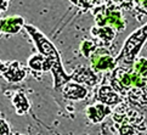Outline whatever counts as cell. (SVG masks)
<instances>
[{"mask_svg": "<svg viewBox=\"0 0 147 135\" xmlns=\"http://www.w3.org/2000/svg\"><path fill=\"white\" fill-rule=\"evenodd\" d=\"M146 40H147V23L134 30L128 37V39L125 40L123 45V49L120 50V53L118 54L117 59H115L117 63H123L128 66L133 65L141 49H142L144 44L146 43Z\"/></svg>", "mask_w": 147, "mask_h": 135, "instance_id": "6da1fadb", "label": "cell"}, {"mask_svg": "<svg viewBox=\"0 0 147 135\" xmlns=\"http://www.w3.org/2000/svg\"><path fill=\"white\" fill-rule=\"evenodd\" d=\"M91 11L94 17H95L94 18L95 23L98 27L108 26V27L113 28L115 32H122V30L125 29L127 23H125V20L123 18L122 10L115 6L113 3H111L109 5H106L103 3L98 5V6L94 7Z\"/></svg>", "mask_w": 147, "mask_h": 135, "instance_id": "7a4b0ae2", "label": "cell"}, {"mask_svg": "<svg viewBox=\"0 0 147 135\" xmlns=\"http://www.w3.org/2000/svg\"><path fill=\"white\" fill-rule=\"evenodd\" d=\"M91 68L95 72H102L117 68V60L109 55L106 48H98L90 57Z\"/></svg>", "mask_w": 147, "mask_h": 135, "instance_id": "3957f363", "label": "cell"}, {"mask_svg": "<svg viewBox=\"0 0 147 135\" xmlns=\"http://www.w3.org/2000/svg\"><path fill=\"white\" fill-rule=\"evenodd\" d=\"M72 80L79 84H85L88 86H95L98 80L96 72L91 67L79 65L71 74Z\"/></svg>", "mask_w": 147, "mask_h": 135, "instance_id": "277c9868", "label": "cell"}, {"mask_svg": "<svg viewBox=\"0 0 147 135\" xmlns=\"http://www.w3.org/2000/svg\"><path fill=\"white\" fill-rule=\"evenodd\" d=\"M96 97L101 103H105L107 106H115L124 101L123 96H120L109 84H102L101 86H98Z\"/></svg>", "mask_w": 147, "mask_h": 135, "instance_id": "5b68a950", "label": "cell"}, {"mask_svg": "<svg viewBox=\"0 0 147 135\" xmlns=\"http://www.w3.org/2000/svg\"><path fill=\"white\" fill-rule=\"evenodd\" d=\"M61 92L63 95L65 99L72 101H80L84 100L88 95V89L84 85L79 84L76 82H68L63 85V88L61 89Z\"/></svg>", "mask_w": 147, "mask_h": 135, "instance_id": "8992f818", "label": "cell"}, {"mask_svg": "<svg viewBox=\"0 0 147 135\" xmlns=\"http://www.w3.org/2000/svg\"><path fill=\"white\" fill-rule=\"evenodd\" d=\"M90 34L94 39H97L100 41V45H102V48H107L115 39L117 32H115L113 28L108 27V26H105V27L94 26L90 29Z\"/></svg>", "mask_w": 147, "mask_h": 135, "instance_id": "52a82bcc", "label": "cell"}, {"mask_svg": "<svg viewBox=\"0 0 147 135\" xmlns=\"http://www.w3.org/2000/svg\"><path fill=\"white\" fill-rule=\"evenodd\" d=\"M24 26V20L21 16H9L0 18V32L9 35L20 33Z\"/></svg>", "mask_w": 147, "mask_h": 135, "instance_id": "ba28073f", "label": "cell"}, {"mask_svg": "<svg viewBox=\"0 0 147 135\" xmlns=\"http://www.w3.org/2000/svg\"><path fill=\"white\" fill-rule=\"evenodd\" d=\"M26 77H27V70L23 68L17 61H12L7 63V68L3 73V78L11 84L22 82Z\"/></svg>", "mask_w": 147, "mask_h": 135, "instance_id": "9c48e42d", "label": "cell"}, {"mask_svg": "<svg viewBox=\"0 0 147 135\" xmlns=\"http://www.w3.org/2000/svg\"><path fill=\"white\" fill-rule=\"evenodd\" d=\"M85 112H86V117L89 121L94 124H96V123H101L112 112V110L109 106L100 102V103H95V105L89 106Z\"/></svg>", "mask_w": 147, "mask_h": 135, "instance_id": "30bf717a", "label": "cell"}, {"mask_svg": "<svg viewBox=\"0 0 147 135\" xmlns=\"http://www.w3.org/2000/svg\"><path fill=\"white\" fill-rule=\"evenodd\" d=\"M128 100L133 106L146 108L147 107V85L142 88H133L128 91Z\"/></svg>", "mask_w": 147, "mask_h": 135, "instance_id": "8fae6325", "label": "cell"}, {"mask_svg": "<svg viewBox=\"0 0 147 135\" xmlns=\"http://www.w3.org/2000/svg\"><path fill=\"white\" fill-rule=\"evenodd\" d=\"M12 102L15 105V108H16L17 115H24V113H27L29 108V102H28V99L22 92H17L15 95V97L12 99Z\"/></svg>", "mask_w": 147, "mask_h": 135, "instance_id": "7c38bea8", "label": "cell"}, {"mask_svg": "<svg viewBox=\"0 0 147 135\" xmlns=\"http://www.w3.org/2000/svg\"><path fill=\"white\" fill-rule=\"evenodd\" d=\"M97 49H98V45H97V43H95V40L86 39V40L82 41V44H80V51H82L83 56H85V57L89 60H90L91 56L95 54V51Z\"/></svg>", "mask_w": 147, "mask_h": 135, "instance_id": "4fadbf2b", "label": "cell"}, {"mask_svg": "<svg viewBox=\"0 0 147 135\" xmlns=\"http://www.w3.org/2000/svg\"><path fill=\"white\" fill-rule=\"evenodd\" d=\"M43 65H44V56L41 54L34 55L28 60V67L35 72H43Z\"/></svg>", "mask_w": 147, "mask_h": 135, "instance_id": "5bb4252c", "label": "cell"}, {"mask_svg": "<svg viewBox=\"0 0 147 135\" xmlns=\"http://www.w3.org/2000/svg\"><path fill=\"white\" fill-rule=\"evenodd\" d=\"M135 73H138L141 77L147 78V59L141 57L134 62V70Z\"/></svg>", "mask_w": 147, "mask_h": 135, "instance_id": "9a60e30c", "label": "cell"}, {"mask_svg": "<svg viewBox=\"0 0 147 135\" xmlns=\"http://www.w3.org/2000/svg\"><path fill=\"white\" fill-rule=\"evenodd\" d=\"M69 1L74 5L76 7L80 9L82 12L89 11V10H92L95 7V4H94L92 0H69Z\"/></svg>", "mask_w": 147, "mask_h": 135, "instance_id": "2e32d148", "label": "cell"}, {"mask_svg": "<svg viewBox=\"0 0 147 135\" xmlns=\"http://www.w3.org/2000/svg\"><path fill=\"white\" fill-rule=\"evenodd\" d=\"M111 3L120 10H133L135 6H138V0H111Z\"/></svg>", "mask_w": 147, "mask_h": 135, "instance_id": "e0dca14e", "label": "cell"}, {"mask_svg": "<svg viewBox=\"0 0 147 135\" xmlns=\"http://www.w3.org/2000/svg\"><path fill=\"white\" fill-rule=\"evenodd\" d=\"M118 132L119 135H139L140 133L138 132L136 127H133V124H119Z\"/></svg>", "mask_w": 147, "mask_h": 135, "instance_id": "ac0fdd59", "label": "cell"}, {"mask_svg": "<svg viewBox=\"0 0 147 135\" xmlns=\"http://www.w3.org/2000/svg\"><path fill=\"white\" fill-rule=\"evenodd\" d=\"M10 134V127L6 121L0 119V135H9Z\"/></svg>", "mask_w": 147, "mask_h": 135, "instance_id": "d6986e66", "label": "cell"}, {"mask_svg": "<svg viewBox=\"0 0 147 135\" xmlns=\"http://www.w3.org/2000/svg\"><path fill=\"white\" fill-rule=\"evenodd\" d=\"M9 3L10 0H0V14L6 11V9L9 7Z\"/></svg>", "mask_w": 147, "mask_h": 135, "instance_id": "ffe728a7", "label": "cell"}, {"mask_svg": "<svg viewBox=\"0 0 147 135\" xmlns=\"http://www.w3.org/2000/svg\"><path fill=\"white\" fill-rule=\"evenodd\" d=\"M7 68V63H4V62L0 61V77H3V73Z\"/></svg>", "mask_w": 147, "mask_h": 135, "instance_id": "44dd1931", "label": "cell"}, {"mask_svg": "<svg viewBox=\"0 0 147 135\" xmlns=\"http://www.w3.org/2000/svg\"><path fill=\"white\" fill-rule=\"evenodd\" d=\"M138 6L144 7L147 12V0H138Z\"/></svg>", "mask_w": 147, "mask_h": 135, "instance_id": "7402d4cb", "label": "cell"}, {"mask_svg": "<svg viewBox=\"0 0 147 135\" xmlns=\"http://www.w3.org/2000/svg\"><path fill=\"white\" fill-rule=\"evenodd\" d=\"M0 34H1V32H0Z\"/></svg>", "mask_w": 147, "mask_h": 135, "instance_id": "603a6c76", "label": "cell"}]
</instances>
